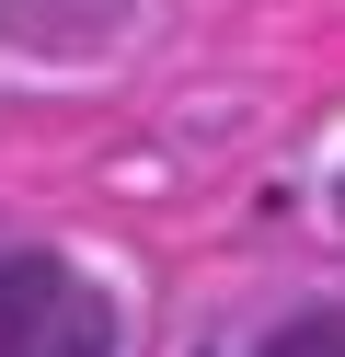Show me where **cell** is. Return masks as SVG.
<instances>
[{
	"mask_svg": "<svg viewBox=\"0 0 345 357\" xmlns=\"http://www.w3.org/2000/svg\"><path fill=\"white\" fill-rule=\"evenodd\" d=\"M0 357H115V311L81 265L12 242L0 254Z\"/></svg>",
	"mask_w": 345,
	"mask_h": 357,
	"instance_id": "1",
	"label": "cell"
},
{
	"mask_svg": "<svg viewBox=\"0 0 345 357\" xmlns=\"http://www.w3.org/2000/svg\"><path fill=\"white\" fill-rule=\"evenodd\" d=\"M253 357H345V300H322V311H288V323H276Z\"/></svg>",
	"mask_w": 345,
	"mask_h": 357,
	"instance_id": "2",
	"label": "cell"
}]
</instances>
